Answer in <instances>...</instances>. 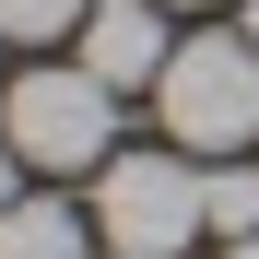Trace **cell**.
<instances>
[{
	"instance_id": "6da1fadb",
	"label": "cell",
	"mask_w": 259,
	"mask_h": 259,
	"mask_svg": "<svg viewBox=\"0 0 259 259\" xmlns=\"http://www.w3.org/2000/svg\"><path fill=\"white\" fill-rule=\"evenodd\" d=\"M0 142H12L35 177H82V165L118 153V82H95L82 59H35L0 82Z\"/></svg>"
},
{
	"instance_id": "7a4b0ae2",
	"label": "cell",
	"mask_w": 259,
	"mask_h": 259,
	"mask_svg": "<svg viewBox=\"0 0 259 259\" xmlns=\"http://www.w3.org/2000/svg\"><path fill=\"white\" fill-rule=\"evenodd\" d=\"M165 130H177V153H247L259 142V35H177V59L153 82Z\"/></svg>"
},
{
	"instance_id": "3957f363",
	"label": "cell",
	"mask_w": 259,
	"mask_h": 259,
	"mask_svg": "<svg viewBox=\"0 0 259 259\" xmlns=\"http://www.w3.org/2000/svg\"><path fill=\"white\" fill-rule=\"evenodd\" d=\"M95 236L118 259H177L189 236H212V177L189 153H106L95 165Z\"/></svg>"
},
{
	"instance_id": "277c9868",
	"label": "cell",
	"mask_w": 259,
	"mask_h": 259,
	"mask_svg": "<svg viewBox=\"0 0 259 259\" xmlns=\"http://www.w3.org/2000/svg\"><path fill=\"white\" fill-rule=\"evenodd\" d=\"M71 48H82V71H95V82H118V95H130V82H165L177 35L153 24V0H95V24H82Z\"/></svg>"
},
{
	"instance_id": "5b68a950",
	"label": "cell",
	"mask_w": 259,
	"mask_h": 259,
	"mask_svg": "<svg viewBox=\"0 0 259 259\" xmlns=\"http://www.w3.org/2000/svg\"><path fill=\"white\" fill-rule=\"evenodd\" d=\"M0 259H95V236H82L71 200H12L0 212Z\"/></svg>"
},
{
	"instance_id": "8992f818",
	"label": "cell",
	"mask_w": 259,
	"mask_h": 259,
	"mask_svg": "<svg viewBox=\"0 0 259 259\" xmlns=\"http://www.w3.org/2000/svg\"><path fill=\"white\" fill-rule=\"evenodd\" d=\"M82 24H95V0H0V35H12V48H59Z\"/></svg>"
},
{
	"instance_id": "52a82bcc",
	"label": "cell",
	"mask_w": 259,
	"mask_h": 259,
	"mask_svg": "<svg viewBox=\"0 0 259 259\" xmlns=\"http://www.w3.org/2000/svg\"><path fill=\"white\" fill-rule=\"evenodd\" d=\"M212 236H224V247L259 236V165H236V153L212 165Z\"/></svg>"
},
{
	"instance_id": "ba28073f",
	"label": "cell",
	"mask_w": 259,
	"mask_h": 259,
	"mask_svg": "<svg viewBox=\"0 0 259 259\" xmlns=\"http://www.w3.org/2000/svg\"><path fill=\"white\" fill-rule=\"evenodd\" d=\"M12 200H24V153L0 142V212H12Z\"/></svg>"
},
{
	"instance_id": "9c48e42d",
	"label": "cell",
	"mask_w": 259,
	"mask_h": 259,
	"mask_svg": "<svg viewBox=\"0 0 259 259\" xmlns=\"http://www.w3.org/2000/svg\"><path fill=\"white\" fill-rule=\"evenodd\" d=\"M224 259H259V236H236V247H224Z\"/></svg>"
},
{
	"instance_id": "30bf717a",
	"label": "cell",
	"mask_w": 259,
	"mask_h": 259,
	"mask_svg": "<svg viewBox=\"0 0 259 259\" xmlns=\"http://www.w3.org/2000/svg\"><path fill=\"white\" fill-rule=\"evenodd\" d=\"M247 35H259V0H247Z\"/></svg>"
},
{
	"instance_id": "8fae6325",
	"label": "cell",
	"mask_w": 259,
	"mask_h": 259,
	"mask_svg": "<svg viewBox=\"0 0 259 259\" xmlns=\"http://www.w3.org/2000/svg\"><path fill=\"white\" fill-rule=\"evenodd\" d=\"M0 59H12V35H0Z\"/></svg>"
},
{
	"instance_id": "7c38bea8",
	"label": "cell",
	"mask_w": 259,
	"mask_h": 259,
	"mask_svg": "<svg viewBox=\"0 0 259 259\" xmlns=\"http://www.w3.org/2000/svg\"><path fill=\"white\" fill-rule=\"evenodd\" d=\"M177 12H200V0H177Z\"/></svg>"
}]
</instances>
